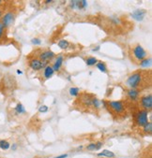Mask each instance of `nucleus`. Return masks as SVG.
Instances as JSON below:
<instances>
[{
  "label": "nucleus",
  "instance_id": "1",
  "mask_svg": "<svg viewBox=\"0 0 152 158\" xmlns=\"http://www.w3.org/2000/svg\"><path fill=\"white\" fill-rule=\"evenodd\" d=\"M143 82V72H135L131 75L127 80V84L130 86L131 89H137L141 82Z\"/></svg>",
  "mask_w": 152,
  "mask_h": 158
},
{
  "label": "nucleus",
  "instance_id": "2",
  "mask_svg": "<svg viewBox=\"0 0 152 158\" xmlns=\"http://www.w3.org/2000/svg\"><path fill=\"white\" fill-rule=\"evenodd\" d=\"M132 53H133V57L134 59H136L137 61H143L144 59L147 58V52L145 51V49L139 44L135 45L132 49Z\"/></svg>",
  "mask_w": 152,
  "mask_h": 158
},
{
  "label": "nucleus",
  "instance_id": "3",
  "mask_svg": "<svg viewBox=\"0 0 152 158\" xmlns=\"http://www.w3.org/2000/svg\"><path fill=\"white\" fill-rule=\"evenodd\" d=\"M107 105L112 110H114V112L117 114H121L125 112L124 105L121 101H109Z\"/></svg>",
  "mask_w": 152,
  "mask_h": 158
},
{
  "label": "nucleus",
  "instance_id": "4",
  "mask_svg": "<svg viewBox=\"0 0 152 158\" xmlns=\"http://www.w3.org/2000/svg\"><path fill=\"white\" fill-rule=\"evenodd\" d=\"M136 122L139 126H145L148 123V116H147V110L142 109L138 112L137 116H136Z\"/></svg>",
  "mask_w": 152,
  "mask_h": 158
},
{
  "label": "nucleus",
  "instance_id": "5",
  "mask_svg": "<svg viewBox=\"0 0 152 158\" xmlns=\"http://www.w3.org/2000/svg\"><path fill=\"white\" fill-rule=\"evenodd\" d=\"M14 21V14L11 11L7 12L5 15L2 16V20H1V23L4 25V27H9L11 23Z\"/></svg>",
  "mask_w": 152,
  "mask_h": 158
},
{
  "label": "nucleus",
  "instance_id": "6",
  "mask_svg": "<svg viewBox=\"0 0 152 158\" xmlns=\"http://www.w3.org/2000/svg\"><path fill=\"white\" fill-rule=\"evenodd\" d=\"M141 106L146 110H150L152 109V96L147 94L141 98Z\"/></svg>",
  "mask_w": 152,
  "mask_h": 158
},
{
  "label": "nucleus",
  "instance_id": "7",
  "mask_svg": "<svg viewBox=\"0 0 152 158\" xmlns=\"http://www.w3.org/2000/svg\"><path fill=\"white\" fill-rule=\"evenodd\" d=\"M47 64L48 63L41 62L39 59H32L29 62V67L33 70H41V68H43L45 67V65H47Z\"/></svg>",
  "mask_w": 152,
  "mask_h": 158
},
{
  "label": "nucleus",
  "instance_id": "8",
  "mask_svg": "<svg viewBox=\"0 0 152 158\" xmlns=\"http://www.w3.org/2000/svg\"><path fill=\"white\" fill-rule=\"evenodd\" d=\"M55 52H52V51H45V52H42L41 54H40V58H41V62H45V63H48L50 60H52L53 58L55 57Z\"/></svg>",
  "mask_w": 152,
  "mask_h": 158
},
{
  "label": "nucleus",
  "instance_id": "9",
  "mask_svg": "<svg viewBox=\"0 0 152 158\" xmlns=\"http://www.w3.org/2000/svg\"><path fill=\"white\" fill-rule=\"evenodd\" d=\"M146 10H136L135 11H133L132 13V17L136 20V21H142L144 19V17L146 16Z\"/></svg>",
  "mask_w": 152,
  "mask_h": 158
},
{
  "label": "nucleus",
  "instance_id": "10",
  "mask_svg": "<svg viewBox=\"0 0 152 158\" xmlns=\"http://www.w3.org/2000/svg\"><path fill=\"white\" fill-rule=\"evenodd\" d=\"M62 64H63V56L62 55H58L55 61V63L53 64L52 67H53V69H54V71H59L60 69H61Z\"/></svg>",
  "mask_w": 152,
  "mask_h": 158
},
{
  "label": "nucleus",
  "instance_id": "11",
  "mask_svg": "<svg viewBox=\"0 0 152 158\" xmlns=\"http://www.w3.org/2000/svg\"><path fill=\"white\" fill-rule=\"evenodd\" d=\"M139 90L138 89H130L128 91V97L130 99H132V101L136 100V99H138L139 97Z\"/></svg>",
  "mask_w": 152,
  "mask_h": 158
},
{
  "label": "nucleus",
  "instance_id": "12",
  "mask_svg": "<svg viewBox=\"0 0 152 158\" xmlns=\"http://www.w3.org/2000/svg\"><path fill=\"white\" fill-rule=\"evenodd\" d=\"M55 71L54 69H53L52 66H47L46 67L44 68V71H43V76L45 79H50L53 77V75H54Z\"/></svg>",
  "mask_w": 152,
  "mask_h": 158
},
{
  "label": "nucleus",
  "instance_id": "13",
  "mask_svg": "<svg viewBox=\"0 0 152 158\" xmlns=\"http://www.w3.org/2000/svg\"><path fill=\"white\" fill-rule=\"evenodd\" d=\"M99 157H105V158H114L116 155L113 152H110L108 150H103L102 152H101L100 154H98Z\"/></svg>",
  "mask_w": 152,
  "mask_h": 158
},
{
  "label": "nucleus",
  "instance_id": "14",
  "mask_svg": "<svg viewBox=\"0 0 152 158\" xmlns=\"http://www.w3.org/2000/svg\"><path fill=\"white\" fill-rule=\"evenodd\" d=\"M58 47L60 49H62V50H66L69 48V46H70V43L69 41H67L65 40V39H61V40H59L58 43H57Z\"/></svg>",
  "mask_w": 152,
  "mask_h": 158
},
{
  "label": "nucleus",
  "instance_id": "15",
  "mask_svg": "<svg viewBox=\"0 0 152 158\" xmlns=\"http://www.w3.org/2000/svg\"><path fill=\"white\" fill-rule=\"evenodd\" d=\"M96 67H97V68H98L99 70L102 71V72H103V73H106V72H107V67H106L105 63L98 62L97 64H96Z\"/></svg>",
  "mask_w": 152,
  "mask_h": 158
},
{
  "label": "nucleus",
  "instance_id": "16",
  "mask_svg": "<svg viewBox=\"0 0 152 158\" xmlns=\"http://www.w3.org/2000/svg\"><path fill=\"white\" fill-rule=\"evenodd\" d=\"M14 110H15V112H16L17 114L26 113V109H25V107L23 106L21 103H18V104L16 105V107H15Z\"/></svg>",
  "mask_w": 152,
  "mask_h": 158
},
{
  "label": "nucleus",
  "instance_id": "17",
  "mask_svg": "<svg viewBox=\"0 0 152 158\" xmlns=\"http://www.w3.org/2000/svg\"><path fill=\"white\" fill-rule=\"evenodd\" d=\"M11 148V144H10V142L9 141H7V140H0V149H2L4 150V151H6V150H9Z\"/></svg>",
  "mask_w": 152,
  "mask_h": 158
},
{
  "label": "nucleus",
  "instance_id": "18",
  "mask_svg": "<svg viewBox=\"0 0 152 158\" xmlns=\"http://www.w3.org/2000/svg\"><path fill=\"white\" fill-rule=\"evenodd\" d=\"M151 58H146L144 59L143 61L140 62V66L142 67H150L151 66Z\"/></svg>",
  "mask_w": 152,
  "mask_h": 158
},
{
  "label": "nucleus",
  "instance_id": "19",
  "mask_svg": "<svg viewBox=\"0 0 152 158\" xmlns=\"http://www.w3.org/2000/svg\"><path fill=\"white\" fill-rule=\"evenodd\" d=\"M86 63H87V65L89 66V67H92V66H95L98 61L95 57H88L87 60H86Z\"/></svg>",
  "mask_w": 152,
  "mask_h": 158
},
{
  "label": "nucleus",
  "instance_id": "20",
  "mask_svg": "<svg viewBox=\"0 0 152 158\" xmlns=\"http://www.w3.org/2000/svg\"><path fill=\"white\" fill-rule=\"evenodd\" d=\"M87 6V2L85 1V0H82V1H77V6H76V9L78 10H82V9H85Z\"/></svg>",
  "mask_w": 152,
  "mask_h": 158
},
{
  "label": "nucleus",
  "instance_id": "21",
  "mask_svg": "<svg viewBox=\"0 0 152 158\" xmlns=\"http://www.w3.org/2000/svg\"><path fill=\"white\" fill-rule=\"evenodd\" d=\"M79 92H80V90L77 87H71L70 89V94L71 96H73V97H78Z\"/></svg>",
  "mask_w": 152,
  "mask_h": 158
},
{
  "label": "nucleus",
  "instance_id": "22",
  "mask_svg": "<svg viewBox=\"0 0 152 158\" xmlns=\"http://www.w3.org/2000/svg\"><path fill=\"white\" fill-rule=\"evenodd\" d=\"M144 131L146 133H148V134H151L152 133V124L151 123H147L145 126H144Z\"/></svg>",
  "mask_w": 152,
  "mask_h": 158
},
{
  "label": "nucleus",
  "instance_id": "23",
  "mask_svg": "<svg viewBox=\"0 0 152 158\" xmlns=\"http://www.w3.org/2000/svg\"><path fill=\"white\" fill-rule=\"evenodd\" d=\"M102 105V102L100 100H98L97 98H92V106L95 109H99Z\"/></svg>",
  "mask_w": 152,
  "mask_h": 158
},
{
  "label": "nucleus",
  "instance_id": "24",
  "mask_svg": "<svg viewBox=\"0 0 152 158\" xmlns=\"http://www.w3.org/2000/svg\"><path fill=\"white\" fill-rule=\"evenodd\" d=\"M87 149L88 151H95L96 150V143H90L89 145H87Z\"/></svg>",
  "mask_w": 152,
  "mask_h": 158
},
{
  "label": "nucleus",
  "instance_id": "25",
  "mask_svg": "<svg viewBox=\"0 0 152 158\" xmlns=\"http://www.w3.org/2000/svg\"><path fill=\"white\" fill-rule=\"evenodd\" d=\"M4 31H5V27H4V25L1 23V22H0V39H1V37L4 35Z\"/></svg>",
  "mask_w": 152,
  "mask_h": 158
},
{
  "label": "nucleus",
  "instance_id": "26",
  "mask_svg": "<svg viewBox=\"0 0 152 158\" xmlns=\"http://www.w3.org/2000/svg\"><path fill=\"white\" fill-rule=\"evenodd\" d=\"M39 110H40V112H43V113H45V112H48V107H47V106H45V105H43V106H41V107L39 109Z\"/></svg>",
  "mask_w": 152,
  "mask_h": 158
},
{
  "label": "nucleus",
  "instance_id": "27",
  "mask_svg": "<svg viewBox=\"0 0 152 158\" xmlns=\"http://www.w3.org/2000/svg\"><path fill=\"white\" fill-rule=\"evenodd\" d=\"M31 42H32L33 44H35V45H40V44L41 43V40L40 38H37V37H35V38H33V39H32Z\"/></svg>",
  "mask_w": 152,
  "mask_h": 158
},
{
  "label": "nucleus",
  "instance_id": "28",
  "mask_svg": "<svg viewBox=\"0 0 152 158\" xmlns=\"http://www.w3.org/2000/svg\"><path fill=\"white\" fill-rule=\"evenodd\" d=\"M102 142H97L96 143V150H100V149H102Z\"/></svg>",
  "mask_w": 152,
  "mask_h": 158
},
{
  "label": "nucleus",
  "instance_id": "29",
  "mask_svg": "<svg viewBox=\"0 0 152 158\" xmlns=\"http://www.w3.org/2000/svg\"><path fill=\"white\" fill-rule=\"evenodd\" d=\"M67 157H68V154H61V155H58V156L53 157V158H67Z\"/></svg>",
  "mask_w": 152,
  "mask_h": 158
},
{
  "label": "nucleus",
  "instance_id": "30",
  "mask_svg": "<svg viewBox=\"0 0 152 158\" xmlns=\"http://www.w3.org/2000/svg\"><path fill=\"white\" fill-rule=\"evenodd\" d=\"M11 148H12V150H16L17 149V145L16 144H13Z\"/></svg>",
  "mask_w": 152,
  "mask_h": 158
},
{
  "label": "nucleus",
  "instance_id": "31",
  "mask_svg": "<svg viewBox=\"0 0 152 158\" xmlns=\"http://www.w3.org/2000/svg\"><path fill=\"white\" fill-rule=\"evenodd\" d=\"M17 73H18L19 75H22V74H23V71H21V70L18 69V70H17Z\"/></svg>",
  "mask_w": 152,
  "mask_h": 158
},
{
  "label": "nucleus",
  "instance_id": "32",
  "mask_svg": "<svg viewBox=\"0 0 152 158\" xmlns=\"http://www.w3.org/2000/svg\"><path fill=\"white\" fill-rule=\"evenodd\" d=\"M100 48H101V47H100V46H98V47H97V48H96V49H94L93 51H94V52H97L98 50H100Z\"/></svg>",
  "mask_w": 152,
  "mask_h": 158
},
{
  "label": "nucleus",
  "instance_id": "33",
  "mask_svg": "<svg viewBox=\"0 0 152 158\" xmlns=\"http://www.w3.org/2000/svg\"><path fill=\"white\" fill-rule=\"evenodd\" d=\"M53 1H52V0H47V1H45V3H46V4H49V3H52Z\"/></svg>",
  "mask_w": 152,
  "mask_h": 158
},
{
  "label": "nucleus",
  "instance_id": "34",
  "mask_svg": "<svg viewBox=\"0 0 152 158\" xmlns=\"http://www.w3.org/2000/svg\"><path fill=\"white\" fill-rule=\"evenodd\" d=\"M2 14H3V11H2L1 10H0V19L2 18Z\"/></svg>",
  "mask_w": 152,
  "mask_h": 158
},
{
  "label": "nucleus",
  "instance_id": "35",
  "mask_svg": "<svg viewBox=\"0 0 152 158\" xmlns=\"http://www.w3.org/2000/svg\"><path fill=\"white\" fill-rule=\"evenodd\" d=\"M3 3V1H2V0H0V5H1Z\"/></svg>",
  "mask_w": 152,
  "mask_h": 158
}]
</instances>
